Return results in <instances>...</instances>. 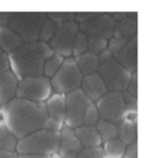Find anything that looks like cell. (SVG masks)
I'll return each mask as SVG.
<instances>
[{
    "mask_svg": "<svg viewBox=\"0 0 149 158\" xmlns=\"http://www.w3.org/2000/svg\"><path fill=\"white\" fill-rule=\"evenodd\" d=\"M0 115L2 123L16 139L42 129L48 118L45 102H33L19 98L1 106Z\"/></svg>",
    "mask_w": 149,
    "mask_h": 158,
    "instance_id": "obj_1",
    "label": "cell"
},
{
    "mask_svg": "<svg viewBox=\"0 0 149 158\" xmlns=\"http://www.w3.org/2000/svg\"><path fill=\"white\" fill-rule=\"evenodd\" d=\"M54 51L48 43L40 41L23 43L8 55L10 70L18 80L28 77H40L43 74L45 62Z\"/></svg>",
    "mask_w": 149,
    "mask_h": 158,
    "instance_id": "obj_2",
    "label": "cell"
},
{
    "mask_svg": "<svg viewBox=\"0 0 149 158\" xmlns=\"http://www.w3.org/2000/svg\"><path fill=\"white\" fill-rule=\"evenodd\" d=\"M47 20L42 12H4L0 13V27L13 31L23 43L39 41L41 27Z\"/></svg>",
    "mask_w": 149,
    "mask_h": 158,
    "instance_id": "obj_3",
    "label": "cell"
},
{
    "mask_svg": "<svg viewBox=\"0 0 149 158\" xmlns=\"http://www.w3.org/2000/svg\"><path fill=\"white\" fill-rule=\"evenodd\" d=\"M60 133H51L40 129L26 137L18 139L15 152L18 155H39L50 157L57 153Z\"/></svg>",
    "mask_w": 149,
    "mask_h": 158,
    "instance_id": "obj_4",
    "label": "cell"
},
{
    "mask_svg": "<svg viewBox=\"0 0 149 158\" xmlns=\"http://www.w3.org/2000/svg\"><path fill=\"white\" fill-rule=\"evenodd\" d=\"M99 68L97 73L103 79L105 86L109 92H124L127 89V85L132 73L124 69L115 60L109 49L104 50L98 55Z\"/></svg>",
    "mask_w": 149,
    "mask_h": 158,
    "instance_id": "obj_5",
    "label": "cell"
},
{
    "mask_svg": "<svg viewBox=\"0 0 149 158\" xmlns=\"http://www.w3.org/2000/svg\"><path fill=\"white\" fill-rule=\"evenodd\" d=\"M82 79L83 74L77 68L74 57H68L64 58V62L60 70L50 79V85L55 93L65 95L76 89H79Z\"/></svg>",
    "mask_w": 149,
    "mask_h": 158,
    "instance_id": "obj_6",
    "label": "cell"
},
{
    "mask_svg": "<svg viewBox=\"0 0 149 158\" xmlns=\"http://www.w3.org/2000/svg\"><path fill=\"white\" fill-rule=\"evenodd\" d=\"M112 57L130 73L138 70V35L130 39H112L107 43Z\"/></svg>",
    "mask_w": 149,
    "mask_h": 158,
    "instance_id": "obj_7",
    "label": "cell"
},
{
    "mask_svg": "<svg viewBox=\"0 0 149 158\" xmlns=\"http://www.w3.org/2000/svg\"><path fill=\"white\" fill-rule=\"evenodd\" d=\"M53 89L50 79L43 76L28 77L19 80L15 98L23 99L33 102H45L51 95Z\"/></svg>",
    "mask_w": 149,
    "mask_h": 158,
    "instance_id": "obj_8",
    "label": "cell"
},
{
    "mask_svg": "<svg viewBox=\"0 0 149 158\" xmlns=\"http://www.w3.org/2000/svg\"><path fill=\"white\" fill-rule=\"evenodd\" d=\"M65 100V127L76 129L83 124L86 108L92 104L82 89H76L64 95Z\"/></svg>",
    "mask_w": 149,
    "mask_h": 158,
    "instance_id": "obj_9",
    "label": "cell"
},
{
    "mask_svg": "<svg viewBox=\"0 0 149 158\" xmlns=\"http://www.w3.org/2000/svg\"><path fill=\"white\" fill-rule=\"evenodd\" d=\"M78 31V25L74 21L58 23L56 25L54 36L51 37L48 44L55 54L61 55L64 58L71 57L74 39Z\"/></svg>",
    "mask_w": 149,
    "mask_h": 158,
    "instance_id": "obj_10",
    "label": "cell"
},
{
    "mask_svg": "<svg viewBox=\"0 0 149 158\" xmlns=\"http://www.w3.org/2000/svg\"><path fill=\"white\" fill-rule=\"evenodd\" d=\"M95 106L100 120L117 126L124 118L125 102L122 92H107L96 101Z\"/></svg>",
    "mask_w": 149,
    "mask_h": 158,
    "instance_id": "obj_11",
    "label": "cell"
},
{
    "mask_svg": "<svg viewBox=\"0 0 149 158\" xmlns=\"http://www.w3.org/2000/svg\"><path fill=\"white\" fill-rule=\"evenodd\" d=\"M115 28V21L112 19L109 13H96L93 18L84 23L78 25V29L80 33L87 37H98L106 41L113 37Z\"/></svg>",
    "mask_w": 149,
    "mask_h": 158,
    "instance_id": "obj_12",
    "label": "cell"
},
{
    "mask_svg": "<svg viewBox=\"0 0 149 158\" xmlns=\"http://www.w3.org/2000/svg\"><path fill=\"white\" fill-rule=\"evenodd\" d=\"M82 149L83 148L77 136L74 135V129L64 126L60 131V144L57 150L60 158H77Z\"/></svg>",
    "mask_w": 149,
    "mask_h": 158,
    "instance_id": "obj_13",
    "label": "cell"
},
{
    "mask_svg": "<svg viewBox=\"0 0 149 158\" xmlns=\"http://www.w3.org/2000/svg\"><path fill=\"white\" fill-rule=\"evenodd\" d=\"M80 89L89 98L90 101L93 104L109 92L103 79L100 78V76L97 72L92 74H87V76H83Z\"/></svg>",
    "mask_w": 149,
    "mask_h": 158,
    "instance_id": "obj_14",
    "label": "cell"
},
{
    "mask_svg": "<svg viewBox=\"0 0 149 158\" xmlns=\"http://www.w3.org/2000/svg\"><path fill=\"white\" fill-rule=\"evenodd\" d=\"M18 83L19 80L11 70L0 74V105L1 106L8 104L15 98Z\"/></svg>",
    "mask_w": 149,
    "mask_h": 158,
    "instance_id": "obj_15",
    "label": "cell"
},
{
    "mask_svg": "<svg viewBox=\"0 0 149 158\" xmlns=\"http://www.w3.org/2000/svg\"><path fill=\"white\" fill-rule=\"evenodd\" d=\"M74 135L77 136L78 141L83 149L87 148H98L101 145V139L99 137V134L97 131L95 126H84L74 129Z\"/></svg>",
    "mask_w": 149,
    "mask_h": 158,
    "instance_id": "obj_16",
    "label": "cell"
},
{
    "mask_svg": "<svg viewBox=\"0 0 149 158\" xmlns=\"http://www.w3.org/2000/svg\"><path fill=\"white\" fill-rule=\"evenodd\" d=\"M136 31H138V13L133 12V13H128V16L126 19L115 23L113 37L130 39L136 36Z\"/></svg>",
    "mask_w": 149,
    "mask_h": 158,
    "instance_id": "obj_17",
    "label": "cell"
},
{
    "mask_svg": "<svg viewBox=\"0 0 149 158\" xmlns=\"http://www.w3.org/2000/svg\"><path fill=\"white\" fill-rule=\"evenodd\" d=\"M48 118H55L60 122L64 123L65 120V100L64 95L54 93L45 102Z\"/></svg>",
    "mask_w": 149,
    "mask_h": 158,
    "instance_id": "obj_18",
    "label": "cell"
},
{
    "mask_svg": "<svg viewBox=\"0 0 149 158\" xmlns=\"http://www.w3.org/2000/svg\"><path fill=\"white\" fill-rule=\"evenodd\" d=\"M117 137L126 147L136 143V120L122 118L117 124Z\"/></svg>",
    "mask_w": 149,
    "mask_h": 158,
    "instance_id": "obj_19",
    "label": "cell"
},
{
    "mask_svg": "<svg viewBox=\"0 0 149 158\" xmlns=\"http://www.w3.org/2000/svg\"><path fill=\"white\" fill-rule=\"evenodd\" d=\"M74 63L77 65V68L79 69L80 73L83 76H87V74H92L98 72V68H99V59L98 56L90 52H85V54L74 57Z\"/></svg>",
    "mask_w": 149,
    "mask_h": 158,
    "instance_id": "obj_20",
    "label": "cell"
},
{
    "mask_svg": "<svg viewBox=\"0 0 149 158\" xmlns=\"http://www.w3.org/2000/svg\"><path fill=\"white\" fill-rule=\"evenodd\" d=\"M23 44V41L7 28L0 27V49L7 55Z\"/></svg>",
    "mask_w": 149,
    "mask_h": 158,
    "instance_id": "obj_21",
    "label": "cell"
},
{
    "mask_svg": "<svg viewBox=\"0 0 149 158\" xmlns=\"http://www.w3.org/2000/svg\"><path fill=\"white\" fill-rule=\"evenodd\" d=\"M64 62V57H62L61 55L58 54H53L45 62V65H43V77L48 79H51L54 77L56 72L60 70V68L62 66Z\"/></svg>",
    "mask_w": 149,
    "mask_h": 158,
    "instance_id": "obj_22",
    "label": "cell"
},
{
    "mask_svg": "<svg viewBox=\"0 0 149 158\" xmlns=\"http://www.w3.org/2000/svg\"><path fill=\"white\" fill-rule=\"evenodd\" d=\"M96 129L99 134V137L101 139V143H105L109 139H113L117 137V126L113 123H109L107 121L100 120L96 123Z\"/></svg>",
    "mask_w": 149,
    "mask_h": 158,
    "instance_id": "obj_23",
    "label": "cell"
},
{
    "mask_svg": "<svg viewBox=\"0 0 149 158\" xmlns=\"http://www.w3.org/2000/svg\"><path fill=\"white\" fill-rule=\"evenodd\" d=\"M16 143H18V139L10 133V130L6 128L1 120L0 121V150L15 151Z\"/></svg>",
    "mask_w": 149,
    "mask_h": 158,
    "instance_id": "obj_24",
    "label": "cell"
},
{
    "mask_svg": "<svg viewBox=\"0 0 149 158\" xmlns=\"http://www.w3.org/2000/svg\"><path fill=\"white\" fill-rule=\"evenodd\" d=\"M107 43H109V41L103 39H98V37L87 39V52L98 56L104 50L107 49Z\"/></svg>",
    "mask_w": 149,
    "mask_h": 158,
    "instance_id": "obj_25",
    "label": "cell"
},
{
    "mask_svg": "<svg viewBox=\"0 0 149 158\" xmlns=\"http://www.w3.org/2000/svg\"><path fill=\"white\" fill-rule=\"evenodd\" d=\"M85 52H87V37L83 33L78 31V34L74 39L71 56L77 57V56H80Z\"/></svg>",
    "mask_w": 149,
    "mask_h": 158,
    "instance_id": "obj_26",
    "label": "cell"
},
{
    "mask_svg": "<svg viewBox=\"0 0 149 158\" xmlns=\"http://www.w3.org/2000/svg\"><path fill=\"white\" fill-rule=\"evenodd\" d=\"M55 28H56V25H55L51 20H49L47 18V20L43 22V25L41 27L39 41L43 42V43H48L50 40H51V37L54 36Z\"/></svg>",
    "mask_w": 149,
    "mask_h": 158,
    "instance_id": "obj_27",
    "label": "cell"
},
{
    "mask_svg": "<svg viewBox=\"0 0 149 158\" xmlns=\"http://www.w3.org/2000/svg\"><path fill=\"white\" fill-rule=\"evenodd\" d=\"M47 18L51 20L55 25L70 22L74 20V12H54V13H47Z\"/></svg>",
    "mask_w": 149,
    "mask_h": 158,
    "instance_id": "obj_28",
    "label": "cell"
},
{
    "mask_svg": "<svg viewBox=\"0 0 149 158\" xmlns=\"http://www.w3.org/2000/svg\"><path fill=\"white\" fill-rule=\"evenodd\" d=\"M98 121H99V114H98V110L96 108L95 104L92 102L85 110L83 124L84 126H96Z\"/></svg>",
    "mask_w": 149,
    "mask_h": 158,
    "instance_id": "obj_29",
    "label": "cell"
},
{
    "mask_svg": "<svg viewBox=\"0 0 149 158\" xmlns=\"http://www.w3.org/2000/svg\"><path fill=\"white\" fill-rule=\"evenodd\" d=\"M77 158H105V153L101 147L82 149V151L77 156Z\"/></svg>",
    "mask_w": 149,
    "mask_h": 158,
    "instance_id": "obj_30",
    "label": "cell"
},
{
    "mask_svg": "<svg viewBox=\"0 0 149 158\" xmlns=\"http://www.w3.org/2000/svg\"><path fill=\"white\" fill-rule=\"evenodd\" d=\"M63 127H64L63 122H60V121H57L55 118H47V120H45V123H43L42 129L47 130V131H51V133H60Z\"/></svg>",
    "mask_w": 149,
    "mask_h": 158,
    "instance_id": "obj_31",
    "label": "cell"
},
{
    "mask_svg": "<svg viewBox=\"0 0 149 158\" xmlns=\"http://www.w3.org/2000/svg\"><path fill=\"white\" fill-rule=\"evenodd\" d=\"M126 92L129 93L130 95H133V97L138 95V74H136V72L132 73V76H130V79H129L128 85H127Z\"/></svg>",
    "mask_w": 149,
    "mask_h": 158,
    "instance_id": "obj_32",
    "label": "cell"
},
{
    "mask_svg": "<svg viewBox=\"0 0 149 158\" xmlns=\"http://www.w3.org/2000/svg\"><path fill=\"white\" fill-rule=\"evenodd\" d=\"M97 12H78V13H74V22L77 25H80V23H84L86 21H89L91 18H93L95 14Z\"/></svg>",
    "mask_w": 149,
    "mask_h": 158,
    "instance_id": "obj_33",
    "label": "cell"
},
{
    "mask_svg": "<svg viewBox=\"0 0 149 158\" xmlns=\"http://www.w3.org/2000/svg\"><path fill=\"white\" fill-rule=\"evenodd\" d=\"M6 71H10V62H8V55L0 49V74Z\"/></svg>",
    "mask_w": 149,
    "mask_h": 158,
    "instance_id": "obj_34",
    "label": "cell"
},
{
    "mask_svg": "<svg viewBox=\"0 0 149 158\" xmlns=\"http://www.w3.org/2000/svg\"><path fill=\"white\" fill-rule=\"evenodd\" d=\"M122 158H138V144L133 143L132 145L127 147Z\"/></svg>",
    "mask_w": 149,
    "mask_h": 158,
    "instance_id": "obj_35",
    "label": "cell"
},
{
    "mask_svg": "<svg viewBox=\"0 0 149 158\" xmlns=\"http://www.w3.org/2000/svg\"><path fill=\"white\" fill-rule=\"evenodd\" d=\"M109 14L112 16V19L115 21V23L121 21V20L126 19V18L128 16V13H127V12H114V13H109Z\"/></svg>",
    "mask_w": 149,
    "mask_h": 158,
    "instance_id": "obj_36",
    "label": "cell"
},
{
    "mask_svg": "<svg viewBox=\"0 0 149 158\" xmlns=\"http://www.w3.org/2000/svg\"><path fill=\"white\" fill-rule=\"evenodd\" d=\"M0 158H18V153L15 151H4L0 150Z\"/></svg>",
    "mask_w": 149,
    "mask_h": 158,
    "instance_id": "obj_37",
    "label": "cell"
},
{
    "mask_svg": "<svg viewBox=\"0 0 149 158\" xmlns=\"http://www.w3.org/2000/svg\"><path fill=\"white\" fill-rule=\"evenodd\" d=\"M18 158H50V157L39 156V155H18Z\"/></svg>",
    "mask_w": 149,
    "mask_h": 158,
    "instance_id": "obj_38",
    "label": "cell"
},
{
    "mask_svg": "<svg viewBox=\"0 0 149 158\" xmlns=\"http://www.w3.org/2000/svg\"><path fill=\"white\" fill-rule=\"evenodd\" d=\"M50 158H60V156H58L57 153H54L53 156H50Z\"/></svg>",
    "mask_w": 149,
    "mask_h": 158,
    "instance_id": "obj_39",
    "label": "cell"
},
{
    "mask_svg": "<svg viewBox=\"0 0 149 158\" xmlns=\"http://www.w3.org/2000/svg\"><path fill=\"white\" fill-rule=\"evenodd\" d=\"M0 120H1V115H0Z\"/></svg>",
    "mask_w": 149,
    "mask_h": 158,
    "instance_id": "obj_40",
    "label": "cell"
},
{
    "mask_svg": "<svg viewBox=\"0 0 149 158\" xmlns=\"http://www.w3.org/2000/svg\"><path fill=\"white\" fill-rule=\"evenodd\" d=\"M0 109H1V105H0Z\"/></svg>",
    "mask_w": 149,
    "mask_h": 158,
    "instance_id": "obj_41",
    "label": "cell"
}]
</instances>
